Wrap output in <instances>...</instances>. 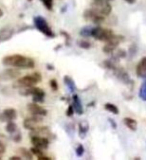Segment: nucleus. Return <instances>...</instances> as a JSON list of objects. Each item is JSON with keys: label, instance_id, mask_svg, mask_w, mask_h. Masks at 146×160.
<instances>
[{"label": "nucleus", "instance_id": "2f4dec72", "mask_svg": "<svg viewBox=\"0 0 146 160\" xmlns=\"http://www.w3.org/2000/svg\"><path fill=\"white\" fill-rule=\"evenodd\" d=\"M5 151H6V146H5V144L0 140V159L2 158Z\"/></svg>", "mask_w": 146, "mask_h": 160}, {"label": "nucleus", "instance_id": "f8f14e48", "mask_svg": "<svg viewBox=\"0 0 146 160\" xmlns=\"http://www.w3.org/2000/svg\"><path fill=\"white\" fill-rule=\"evenodd\" d=\"M114 75L117 77L118 80H120L122 83L124 84H129L131 82V79H130L128 73L125 71L123 68H120V67H116L114 70Z\"/></svg>", "mask_w": 146, "mask_h": 160}, {"label": "nucleus", "instance_id": "5701e85b", "mask_svg": "<svg viewBox=\"0 0 146 160\" xmlns=\"http://www.w3.org/2000/svg\"><path fill=\"white\" fill-rule=\"evenodd\" d=\"M5 130H6V132H8L9 134H12L15 131H17L18 127L16 123H14L13 121H8V123L6 124V127H5Z\"/></svg>", "mask_w": 146, "mask_h": 160}, {"label": "nucleus", "instance_id": "ddd939ff", "mask_svg": "<svg viewBox=\"0 0 146 160\" xmlns=\"http://www.w3.org/2000/svg\"><path fill=\"white\" fill-rule=\"evenodd\" d=\"M14 34V29L11 26H5L0 29V43L11 39Z\"/></svg>", "mask_w": 146, "mask_h": 160}, {"label": "nucleus", "instance_id": "a211bd4d", "mask_svg": "<svg viewBox=\"0 0 146 160\" xmlns=\"http://www.w3.org/2000/svg\"><path fill=\"white\" fill-rule=\"evenodd\" d=\"M123 122H124L125 125H126V127L129 128L130 130H132V131H135V130L137 129V121L134 118L125 117L123 119Z\"/></svg>", "mask_w": 146, "mask_h": 160}, {"label": "nucleus", "instance_id": "c756f323", "mask_svg": "<svg viewBox=\"0 0 146 160\" xmlns=\"http://www.w3.org/2000/svg\"><path fill=\"white\" fill-rule=\"evenodd\" d=\"M75 152H76L77 156H81V155H83V153H84V147H83V145L79 144L78 146L76 147V149H75Z\"/></svg>", "mask_w": 146, "mask_h": 160}, {"label": "nucleus", "instance_id": "2eb2a0df", "mask_svg": "<svg viewBox=\"0 0 146 160\" xmlns=\"http://www.w3.org/2000/svg\"><path fill=\"white\" fill-rule=\"evenodd\" d=\"M17 118V111L14 108H6L2 112L0 119L3 121H14Z\"/></svg>", "mask_w": 146, "mask_h": 160}, {"label": "nucleus", "instance_id": "f03ea898", "mask_svg": "<svg viewBox=\"0 0 146 160\" xmlns=\"http://www.w3.org/2000/svg\"><path fill=\"white\" fill-rule=\"evenodd\" d=\"M42 76L40 75L38 72H34L30 75H26V76H23L21 78H19L16 83H15L14 86H17L18 88H22V87H31L35 86L37 83L41 81Z\"/></svg>", "mask_w": 146, "mask_h": 160}, {"label": "nucleus", "instance_id": "f704fd0d", "mask_svg": "<svg viewBox=\"0 0 146 160\" xmlns=\"http://www.w3.org/2000/svg\"><path fill=\"white\" fill-rule=\"evenodd\" d=\"M109 122L111 123V125H112V127L114 128V129H116V127H117V125H116V123L114 122V120H112V119H110L109 118Z\"/></svg>", "mask_w": 146, "mask_h": 160}, {"label": "nucleus", "instance_id": "6ab92c4d", "mask_svg": "<svg viewBox=\"0 0 146 160\" xmlns=\"http://www.w3.org/2000/svg\"><path fill=\"white\" fill-rule=\"evenodd\" d=\"M18 152L21 154V157L25 158V159H32L33 158V154L32 152L30 151V150L26 149V148H24V147H21V148H19L18 149Z\"/></svg>", "mask_w": 146, "mask_h": 160}, {"label": "nucleus", "instance_id": "1a4fd4ad", "mask_svg": "<svg viewBox=\"0 0 146 160\" xmlns=\"http://www.w3.org/2000/svg\"><path fill=\"white\" fill-rule=\"evenodd\" d=\"M30 141L34 147H38L40 149H47L49 146V139L46 137L38 136V135H31Z\"/></svg>", "mask_w": 146, "mask_h": 160}, {"label": "nucleus", "instance_id": "9d476101", "mask_svg": "<svg viewBox=\"0 0 146 160\" xmlns=\"http://www.w3.org/2000/svg\"><path fill=\"white\" fill-rule=\"evenodd\" d=\"M27 109L32 115H38V116H42V117L46 116L48 113L46 109L43 108L42 106H40V105H38L36 102L29 103L27 105Z\"/></svg>", "mask_w": 146, "mask_h": 160}, {"label": "nucleus", "instance_id": "b1692460", "mask_svg": "<svg viewBox=\"0 0 146 160\" xmlns=\"http://www.w3.org/2000/svg\"><path fill=\"white\" fill-rule=\"evenodd\" d=\"M10 137H11V139L13 140L14 142L18 143V142L21 141V139H22V134H21V132H20V130L18 129L17 131H15L14 133L10 134Z\"/></svg>", "mask_w": 146, "mask_h": 160}, {"label": "nucleus", "instance_id": "f257e3e1", "mask_svg": "<svg viewBox=\"0 0 146 160\" xmlns=\"http://www.w3.org/2000/svg\"><path fill=\"white\" fill-rule=\"evenodd\" d=\"M5 66L15 67L18 69H33L35 66V61L28 56L21 54H12L5 56L2 60Z\"/></svg>", "mask_w": 146, "mask_h": 160}, {"label": "nucleus", "instance_id": "4c0bfd02", "mask_svg": "<svg viewBox=\"0 0 146 160\" xmlns=\"http://www.w3.org/2000/svg\"><path fill=\"white\" fill-rule=\"evenodd\" d=\"M124 1H126L129 4H134L135 2H136V0H124Z\"/></svg>", "mask_w": 146, "mask_h": 160}, {"label": "nucleus", "instance_id": "20e7f679", "mask_svg": "<svg viewBox=\"0 0 146 160\" xmlns=\"http://www.w3.org/2000/svg\"><path fill=\"white\" fill-rule=\"evenodd\" d=\"M34 25H35V27H36L40 32L45 35V36L50 37V38H53L55 36L53 30L50 28V26L48 25L47 21L43 17H41V16H36V17H35L34 18Z\"/></svg>", "mask_w": 146, "mask_h": 160}, {"label": "nucleus", "instance_id": "423d86ee", "mask_svg": "<svg viewBox=\"0 0 146 160\" xmlns=\"http://www.w3.org/2000/svg\"><path fill=\"white\" fill-rule=\"evenodd\" d=\"M124 39L123 36H120V35H115L111 38L109 39L108 41H106L105 45L102 48V51L105 54H111L115 51V49L118 47V45L120 44V42H122V40Z\"/></svg>", "mask_w": 146, "mask_h": 160}, {"label": "nucleus", "instance_id": "c85d7f7f", "mask_svg": "<svg viewBox=\"0 0 146 160\" xmlns=\"http://www.w3.org/2000/svg\"><path fill=\"white\" fill-rule=\"evenodd\" d=\"M43 5L46 7L48 10H52L53 8V0H41Z\"/></svg>", "mask_w": 146, "mask_h": 160}, {"label": "nucleus", "instance_id": "4be33fe9", "mask_svg": "<svg viewBox=\"0 0 146 160\" xmlns=\"http://www.w3.org/2000/svg\"><path fill=\"white\" fill-rule=\"evenodd\" d=\"M64 83L67 85L69 90L71 92H74L75 91V89H76V86H75V84H74V81H73V79L71 77H69V76H65L64 77Z\"/></svg>", "mask_w": 146, "mask_h": 160}, {"label": "nucleus", "instance_id": "c9c22d12", "mask_svg": "<svg viewBox=\"0 0 146 160\" xmlns=\"http://www.w3.org/2000/svg\"><path fill=\"white\" fill-rule=\"evenodd\" d=\"M37 159H38V160H50L51 158H50V157H47V156H44V155H42V156L38 157Z\"/></svg>", "mask_w": 146, "mask_h": 160}, {"label": "nucleus", "instance_id": "393cba45", "mask_svg": "<svg viewBox=\"0 0 146 160\" xmlns=\"http://www.w3.org/2000/svg\"><path fill=\"white\" fill-rule=\"evenodd\" d=\"M139 97L141 98L144 101H146V80L142 83L141 87L139 90Z\"/></svg>", "mask_w": 146, "mask_h": 160}, {"label": "nucleus", "instance_id": "58836bf2", "mask_svg": "<svg viewBox=\"0 0 146 160\" xmlns=\"http://www.w3.org/2000/svg\"><path fill=\"white\" fill-rule=\"evenodd\" d=\"M3 14H4V12H3V10L0 8V17H2L3 16Z\"/></svg>", "mask_w": 146, "mask_h": 160}, {"label": "nucleus", "instance_id": "39448f33", "mask_svg": "<svg viewBox=\"0 0 146 160\" xmlns=\"http://www.w3.org/2000/svg\"><path fill=\"white\" fill-rule=\"evenodd\" d=\"M114 36V32L111 29L103 28V27H94L92 31V37L95 39L100 40V41H108L109 39H111Z\"/></svg>", "mask_w": 146, "mask_h": 160}, {"label": "nucleus", "instance_id": "f3484780", "mask_svg": "<svg viewBox=\"0 0 146 160\" xmlns=\"http://www.w3.org/2000/svg\"><path fill=\"white\" fill-rule=\"evenodd\" d=\"M73 108L75 110V112L77 114H83V107H82V104H81V101H80V99L78 97V95L74 94L73 95Z\"/></svg>", "mask_w": 146, "mask_h": 160}, {"label": "nucleus", "instance_id": "72a5a7b5", "mask_svg": "<svg viewBox=\"0 0 146 160\" xmlns=\"http://www.w3.org/2000/svg\"><path fill=\"white\" fill-rule=\"evenodd\" d=\"M125 56H126V52L123 51V50H119V51L115 54V57L118 58V59L119 58H124Z\"/></svg>", "mask_w": 146, "mask_h": 160}, {"label": "nucleus", "instance_id": "bb28decb", "mask_svg": "<svg viewBox=\"0 0 146 160\" xmlns=\"http://www.w3.org/2000/svg\"><path fill=\"white\" fill-rule=\"evenodd\" d=\"M30 151L32 152L33 155H35V156H37V158L40 157V156H42V155H44V153L42 152V149H40V148H38V147H34V146H33L31 149H30Z\"/></svg>", "mask_w": 146, "mask_h": 160}, {"label": "nucleus", "instance_id": "0eeeda50", "mask_svg": "<svg viewBox=\"0 0 146 160\" xmlns=\"http://www.w3.org/2000/svg\"><path fill=\"white\" fill-rule=\"evenodd\" d=\"M83 16H84L85 20H87V21L91 22L93 24H96V25L101 24L104 21V19H105V16L100 15L99 13H97L96 11H94V10L91 9V8L85 10Z\"/></svg>", "mask_w": 146, "mask_h": 160}, {"label": "nucleus", "instance_id": "9b49d317", "mask_svg": "<svg viewBox=\"0 0 146 160\" xmlns=\"http://www.w3.org/2000/svg\"><path fill=\"white\" fill-rule=\"evenodd\" d=\"M20 71L18 68H9L4 70L2 73H0V79L1 80H11V79H16L20 76Z\"/></svg>", "mask_w": 146, "mask_h": 160}, {"label": "nucleus", "instance_id": "ea45409f", "mask_svg": "<svg viewBox=\"0 0 146 160\" xmlns=\"http://www.w3.org/2000/svg\"><path fill=\"white\" fill-rule=\"evenodd\" d=\"M107 1H111V0H107Z\"/></svg>", "mask_w": 146, "mask_h": 160}, {"label": "nucleus", "instance_id": "6e6552de", "mask_svg": "<svg viewBox=\"0 0 146 160\" xmlns=\"http://www.w3.org/2000/svg\"><path fill=\"white\" fill-rule=\"evenodd\" d=\"M42 123V116H38V115H33L31 117H27L24 119L23 121V126L25 129L28 130H33Z\"/></svg>", "mask_w": 146, "mask_h": 160}, {"label": "nucleus", "instance_id": "dca6fc26", "mask_svg": "<svg viewBox=\"0 0 146 160\" xmlns=\"http://www.w3.org/2000/svg\"><path fill=\"white\" fill-rule=\"evenodd\" d=\"M136 74L140 78L146 79V56L139 60L136 66Z\"/></svg>", "mask_w": 146, "mask_h": 160}, {"label": "nucleus", "instance_id": "e433bc0d", "mask_svg": "<svg viewBox=\"0 0 146 160\" xmlns=\"http://www.w3.org/2000/svg\"><path fill=\"white\" fill-rule=\"evenodd\" d=\"M22 157L21 156H12V157H10V159L11 160H20Z\"/></svg>", "mask_w": 146, "mask_h": 160}, {"label": "nucleus", "instance_id": "aec40b11", "mask_svg": "<svg viewBox=\"0 0 146 160\" xmlns=\"http://www.w3.org/2000/svg\"><path fill=\"white\" fill-rule=\"evenodd\" d=\"M104 108L107 110V111L111 112L115 115H117L119 113V109L117 108V106L113 103H110V102H107L104 104Z\"/></svg>", "mask_w": 146, "mask_h": 160}, {"label": "nucleus", "instance_id": "a878e982", "mask_svg": "<svg viewBox=\"0 0 146 160\" xmlns=\"http://www.w3.org/2000/svg\"><path fill=\"white\" fill-rule=\"evenodd\" d=\"M87 130H88L87 125H85V126H84V125L81 124V123L79 124V135L81 136V138H84V136L87 133Z\"/></svg>", "mask_w": 146, "mask_h": 160}, {"label": "nucleus", "instance_id": "7ed1b4c3", "mask_svg": "<svg viewBox=\"0 0 146 160\" xmlns=\"http://www.w3.org/2000/svg\"><path fill=\"white\" fill-rule=\"evenodd\" d=\"M91 9L96 11L102 16H108L112 11V6L107 0H98V1H93L91 4Z\"/></svg>", "mask_w": 146, "mask_h": 160}, {"label": "nucleus", "instance_id": "473e14b6", "mask_svg": "<svg viewBox=\"0 0 146 160\" xmlns=\"http://www.w3.org/2000/svg\"><path fill=\"white\" fill-rule=\"evenodd\" d=\"M74 112H75V110H74V108H73V105H69L68 108H67V110H66V115L70 117V116H72Z\"/></svg>", "mask_w": 146, "mask_h": 160}, {"label": "nucleus", "instance_id": "412c9836", "mask_svg": "<svg viewBox=\"0 0 146 160\" xmlns=\"http://www.w3.org/2000/svg\"><path fill=\"white\" fill-rule=\"evenodd\" d=\"M93 26H85L81 30H80V35L83 37H90L92 36V31H93Z\"/></svg>", "mask_w": 146, "mask_h": 160}, {"label": "nucleus", "instance_id": "4468645a", "mask_svg": "<svg viewBox=\"0 0 146 160\" xmlns=\"http://www.w3.org/2000/svg\"><path fill=\"white\" fill-rule=\"evenodd\" d=\"M31 135H38V136H42V137H46L49 138L50 135H53L50 131L49 127L47 126H41L39 125L36 128H34L33 130H31V133H30V136Z\"/></svg>", "mask_w": 146, "mask_h": 160}, {"label": "nucleus", "instance_id": "7c9ffc66", "mask_svg": "<svg viewBox=\"0 0 146 160\" xmlns=\"http://www.w3.org/2000/svg\"><path fill=\"white\" fill-rule=\"evenodd\" d=\"M49 85H50V87H51V89L53 90V91H56V90L58 89V84H57V81L55 79L50 80Z\"/></svg>", "mask_w": 146, "mask_h": 160}, {"label": "nucleus", "instance_id": "cd10ccee", "mask_svg": "<svg viewBox=\"0 0 146 160\" xmlns=\"http://www.w3.org/2000/svg\"><path fill=\"white\" fill-rule=\"evenodd\" d=\"M77 44H78V46H80V47L83 48V49H88L90 46H91L90 42L85 41V40H79V41L77 42Z\"/></svg>", "mask_w": 146, "mask_h": 160}]
</instances>
